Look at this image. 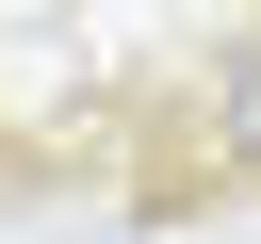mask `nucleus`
<instances>
[{"mask_svg": "<svg viewBox=\"0 0 261 244\" xmlns=\"http://www.w3.org/2000/svg\"><path fill=\"white\" fill-rule=\"evenodd\" d=\"M212 163L261 195V16L228 33V65H212Z\"/></svg>", "mask_w": 261, "mask_h": 244, "instance_id": "1", "label": "nucleus"}]
</instances>
